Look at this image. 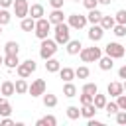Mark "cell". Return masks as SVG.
Here are the masks:
<instances>
[{"label":"cell","instance_id":"6da1fadb","mask_svg":"<svg viewBox=\"0 0 126 126\" xmlns=\"http://www.w3.org/2000/svg\"><path fill=\"white\" fill-rule=\"evenodd\" d=\"M53 32H55V43H57V45H65V43L71 39V28H69V24H65V22L55 24V26H53Z\"/></svg>","mask_w":126,"mask_h":126},{"label":"cell","instance_id":"7a4b0ae2","mask_svg":"<svg viewBox=\"0 0 126 126\" xmlns=\"http://www.w3.org/2000/svg\"><path fill=\"white\" fill-rule=\"evenodd\" d=\"M57 43H55V39H49V37H45V39H41V45H39V57L45 61V59H49V57H53L55 53H57Z\"/></svg>","mask_w":126,"mask_h":126},{"label":"cell","instance_id":"3957f363","mask_svg":"<svg viewBox=\"0 0 126 126\" xmlns=\"http://www.w3.org/2000/svg\"><path fill=\"white\" fill-rule=\"evenodd\" d=\"M79 55H81V61L83 63H93V61H98L100 59V55H102V49L100 47H81V51H79Z\"/></svg>","mask_w":126,"mask_h":126},{"label":"cell","instance_id":"277c9868","mask_svg":"<svg viewBox=\"0 0 126 126\" xmlns=\"http://www.w3.org/2000/svg\"><path fill=\"white\" fill-rule=\"evenodd\" d=\"M49 32H51V22H49L47 18L35 20V30H33V33H35L39 39H45V37L49 35Z\"/></svg>","mask_w":126,"mask_h":126},{"label":"cell","instance_id":"5b68a950","mask_svg":"<svg viewBox=\"0 0 126 126\" xmlns=\"http://www.w3.org/2000/svg\"><path fill=\"white\" fill-rule=\"evenodd\" d=\"M37 69V63L33 61V59H26L24 63H20L18 67H16V73H18V77H22V79H28L33 71Z\"/></svg>","mask_w":126,"mask_h":126},{"label":"cell","instance_id":"8992f818","mask_svg":"<svg viewBox=\"0 0 126 126\" xmlns=\"http://www.w3.org/2000/svg\"><path fill=\"white\" fill-rule=\"evenodd\" d=\"M104 53H106V55H110L112 59H120V57H124L126 47H124V45H120L118 41H110V43H106Z\"/></svg>","mask_w":126,"mask_h":126},{"label":"cell","instance_id":"52a82bcc","mask_svg":"<svg viewBox=\"0 0 126 126\" xmlns=\"http://www.w3.org/2000/svg\"><path fill=\"white\" fill-rule=\"evenodd\" d=\"M12 8H14V16L20 18V20L26 18L28 12H30V4H28V0H14Z\"/></svg>","mask_w":126,"mask_h":126},{"label":"cell","instance_id":"ba28073f","mask_svg":"<svg viewBox=\"0 0 126 126\" xmlns=\"http://www.w3.org/2000/svg\"><path fill=\"white\" fill-rule=\"evenodd\" d=\"M67 24H69L71 30H83L87 26V16H83V14H71L69 20H67Z\"/></svg>","mask_w":126,"mask_h":126},{"label":"cell","instance_id":"9c48e42d","mask_svg":"<svg viewBox=\"0 0 126 126\" xmlns=\"http://www.w3.org/2000/svg\"><path fill=\"white\" fill-rule=\"evenodd\" d=\"M28 93H30L32 96H41V94L45 93V81H43V79H35V81L28 87Z\"/></svg>","mask_w":126,"mask_h":126},{"label":"cell","instance_id":"30bf717a","mask_svg":"<svg viewBox=\"0 0 126 126\" xmlns=\"http://www.w3.org/2000/svg\"><path fill=\"white\" fill-rule=\"evenodd\" d=\"M102 35H104V30L100 28V24H93L91 30H89V39H91L93 43H96V41L102 39Z\"/></svg>","mask_w":126,"mask_h":126},{"label":"cell","instance_id":"8fae6325","mask_svg":"<svg viewBox=\"0 0 126 126\" xmlns=\"http://www.w3.org/2000/svg\"><path fill=\"white\" fill-rule=\"evenodd\" d=\"M106 93L110 94V96H118V94H122L124 93V87H122V83H118V81H114V83H108V87H106Z\"/></svg>","mask_w":126,"mask_h":126},{"label":"cell","instance_id":"7c38bea8","mask_svg":"<svg viewBox=\"0 0 126 126\" xmlns=\"http://www.w3.org/2000/svg\"><path fill=\"white\" fill-rule=\"evenodd\" d=\"M28 16H32L33 20H39V18H43V16H45V10H43V6H41V4H32V6H30Z\"/></svg>","mask_w":126,"mask_h":126},{"label":"cell","instance_id":"4fadbf2b","mask_svg":"<svg viewBox=\"0 0 126 126\" xmlns=\"http://www.w3.org/2000/svg\"><path fill=\"white\" fill-rule=\"evenodd\" d=\"M47 20L51 22V26H55V24L63 22V20H65V16H63V8H53V12L47 16Z\"/></svg>","mask_w":126,"mask_h":126},{"label":"cell","instance_id":"5bb4252c","mask_svg":"<svg viewBox=\"0 0 126 126\" xmlns=\"http://www.w3.org/2000/svg\"><path fill=\"white\" fill-rule=\"evenodd\" d=\"M65 45H67V53H69V55H77V53L81 51V47H83L81 39H69Z\"/></svg>","mask_w":126,"mask_h":126},{"label":"cell","instance_id":"9a60e30c","mask_svg":"<svg viewBox=\"0 0 126 126\" xmlns=\"http://www.w3.org/2000/svg\"><path fill=\"white\" fill-rule=\"evenodd\" d=\"M0 94H2V96H12V94H16L14 83H12V81H4V83L0 85Z\"/></svg>","mask_w":126,"mask_h":126},{"label":"cell","instance_id":"2e32d148","mask_svg":"<svg viewBox=\"0 0 126 126\" xmlns=\"http://www.w3.org/2000/svg\"><path fill=\"white\" fill-rule=\"evenodd\" d=\"M96 112H98V108H96L93 102L83 104V108H81V116H85L87 120H89V118H93V116H96Z\"/></svg>","mask_w":126,"mask_h":126},{"label":"cell","instance_id":"e0dca14e","mask_svg":"<svg viewBox=\"0 0 126 126\" xmlns=\"http://www.w3.org/2000/svg\"><path fill=\"white\" fill-rule=\"evenodd\" d=\"M59 69H61V61H57L55 57L45 59V71H47V73H57Z\"/></svg>","mask_w":126,"mask_h":126},{"label":"cell","instance_id":"ac0fdd59","mask_svg":"<svg viewBox=\"0 0 126 126\" xmlns=\"http://www.w3.org/2000/svg\"><path fill=\"white\" fill-rule=\"evenodd\" d=\"M100 28L104 30V32H108V30H112L114 28V24H116V20H114V16H104L102 14V18H100Z\"/></svg>","mask_w":126,"mask_h":126},{"label":"cell","instance_id":"d6986e66","mask_svg":"<svg viewBox=\"0 0 126 126\" xmlns=\"http://www.w3.org/2000/svg\"><path fill=\"white\" fill-rule=\"evenodd\" d=\"M57 73H59V77L63 79V83H67V81H73V79H75V69H71V67H61Z\"/></svg>","mask_w":126,"mask_h":126},{"label":"cell","instance_id":"ffe728a7","mask_svg":"<svg viewBox=\"0 0 126 126\" xmlns=\"http://www.w3.org/2000/svg\"><path fill=\"white\" fill-rule=\"evenodd\" d=\"M12 114V104L8 102V96H0V116H10Z\"/></svg>","mask_w":126,"mask_h":126},{"label":"cell","instance_id":"44dd1931","mask_svg":"<svg viewBox=\"0 0 126 126\" xmlns=\"http://www.w3.org/2000/svg\"><path fill=\"white\" fill-rule=\"evenodd\" d=\"M4 53H6V55H18V53H20V43H18V41H6Z\"/></svg>","mask_w":126,"mask_h":126},{"label":"cell","instance_id":"7402d4cb","mask_svg":"<svg viewBox=\"0 0 126 126\" xmlns=\"http://www.w3.org/2000/svg\"><path fill=\"white\" fill-rule=\"evenodd\" d=\"M112 61H114V59H112L110 55H104V57L100 55V59H98V67H100L102 71H110V69L114 67V63H112Z\"/></svg>","mask_w":126,"mask_h":126},{"label":"cell","instance_id":"603a6c76","mask_svg":"<svg viewBox=\"0 0 126 126\" xmlns=\"http://www.w3.org/2000/svg\"><path fill=\"white\" fill-rule=\"evenodd\" d=\"M41 96H43V106H45V108H53V106H57V96H55V94H51V93H43Z\"/></svg>","mask_w":126,"mask_h":126},{"label":"cell","instance_id":"cb8c5ba5","mask_svg":"<svg viewBox=\"0 0 126 126\" xmlns=\"http://www.w3.org/2000/svg\"><path fill=\"white\" fill-rule=\"evenodd\" d=\"M22 30H24V32H33V30H35V20H33L32 16L22 18Z\"/></svg>","mask_w":126,"mask_h":126},{"label":"cell","instance_id":"d4e9b609","mask_svg":"<svg viewBox=\"0 0 126 126\" xmlns=\"http://www.w3.org/2000/svg\"><path fill=\"white\" fill-rule=\"evenodd\" d=\"M4 65H6V69H16L20 65L18 55H4Z\"/></svg>","mask_w":126,"mask_h":126},{"label":"cell","instance_id":"484cf974","mask_svg":"<svg viewBox=\"0 0 126 126\" xmlns=\"http://www.w3.org/2000/svg\"><path fill=\"white\" fill-rule=\"evenodd\" d=\"M63 94H65L67 98H73V96H77V87H75L71 81H67V83L63 85Z\"/></svg>","mask_w":126,"mask_h":126},{"label":"cell","instance_id":"4316f807","mask_svg":"<svg viewBox=\"0 0 126 126\" xmlns=\"http://www.w3.org/2000/svg\"><path fill=\"white\" fill-rule=\"evenodd\" d=\"M55 124H57V118L53 114H47V116H43L35 122V126H55Z\"/></svg>","mask_w":126,"mask_h":126},{"label":"cell","instance_id":"83f0119b","mask_svg":"<svg viewBox=\"0 0 126 126\" xmlns=\"http://www.w3.org/2000/svg\"><path fill=\"white\" fill-rule=\"evenodd\" d=\"M14 87H16V93H18V94H26L30 85H28V81H26V79H22V77H20V79L14 83Z\"/></svg>","mask_w":126,"mask_h":126},{"label":"cell","instance_id":"f1b7e54d","mask_svg":"<svg viewBox=\"0 0 126 126\" xmlns=\"http://www.w3.org/2000/svg\"><path fill=\"white\" fill-rule=\"evenodd\" d=\"M93 104H94L98 110H102V108H104V104H106V94H100V93H96V94L93 96Z\"/></svg>","mask_w":126,"mask_h":126},{"label":"cell","instance_id":"f546056e","mask_svg":"<svg viewBox=\"0 0 126 126\" xmlns=\"http://www.w3.org/2000/svg\"><path fill=\"white\" fill-rule=\"evenodd\" d=\"M100 18H102V14H100L96 8H93V10H89L87 22H91V24H98V22H100Z\"/></svg>","mask_w":126,"mask_h":126},{"label":"cell","instance_id":"4dcf8cb0","mask_svg":"<svg viewBox=\"0 0 126 126\" xmlns=\"http://www.w3.org/2000/svg\"><path fill=\"white\" fill-rule=\"evenodd\" d=\"M81 93H87V94H96L98 93V87H96V83H85L83 85V89H81Z\"/></svg>","mask_w":126,"mask_h":126},{"label":"cell","instance_id":"1f68e13d","mask_svg":"<svg viewBox=\"0 0 126 126\" xmlns=\"http://www.w3.org/2000/svg\"><path fill=\"white\" fill-rule=\"evenodd\" d=\"M79 116H81V108H79V106H75V104L67 106V118H71V120H77Z\"/></svg>","mask_w":126,"mask_h":126},{"label":"cell","instance_id":"d6a6232c","mask_svg":"<svg viewBox=\"0 0 126 126\" xmlns=\"http://www.w3.org/2000/svg\"><path fill=\"white\" fill-rule=\"evenodd\" d=\"M89 75H91V71H89L87 65H81V67L75 69V77H77V79H87Z\"/></svg>","mask_w":126,"mask_h":126},{"label":"cell","instance_id":"836d02e7","mask_svg":"<svg viewBox=\"0 0 126 126\" xmlns=\"http://www.w3.org/2000/svg\"><path fill=\"white\" fill-rule=\"evenodd\" d=\"M10 20H12V14L8 12V8H0V24L6 26V24H10Z\"/></svg>","mask_w":126,"mask_h":126},{"label":"cell","instance_id":"e575fe53","mask_svg":"<svg viewBox=\"0 0 126 126\" xmlns=\"http://www.w3.org/2000/svg\"><path fill=\"white\" fill-rule=\"evenodd\" d=\"M112 32H114L116 37H124V35H126V26H124V24H114Z\"/></svg>","mask_w":126,"mask_h":126},{"label":"cell","instance_id":"d590c367","mask_svg":"<svg viewBox=\"0 0 126 126\" xmlns=\"http://www.w3.org/2000/svg\"><path fill=\"white\" fill-rule=\"evenodd\" d=\"M104 110H106V114L110 116V114H116L120 108H118V104H116V102H108V100H106V104H104Z\"/></svg>","mask_w":126,"mask_h":126},{"label":"cell","instance_id":"8d00e7d4","mask_svg":"<svg viewBox=\"0 0 126 126\" xmlns=\"http://www.w3.org/2000/svg\"><path fill=\"white\" fill-rule=\"evenodd\" d=\"M114 20H116V24H124L126 26V10H118L114 14Z\"/></svg>","mask_w":126,"mask_h":126},{"label":"cell","instance_id":"74e56055","mask_svg":"<svg viewBox=\"0 0 126 126\" xmlns=\"http://www.w3.org/2000/svg\"><path fill=\"white\" fill-rule=\"evenodd\" d=\"M116 104H118L120 110H126V94H124V93L116 96Z\"/></svg>","mask_w":126,"mask_h":126},{"label":"cell","instance_id":"f35d334b","mask_svg":"<svg viewBox=\"0 0 126 126\" xmlns=\"http://www.w3.org/2000/svg\"><path fill=\"white\" fill-rule=\"evenodd\" d=\"M114 116H116V124H126V110H118Z\"/></svg>","mask_w":126,"mask_h":126},{"label":"cell","instance_id":"ab89813d","mask_svg":"<svg viewBox=\"0 0 126 126\" xmlns=\"http://www.w3.org/2000/svg\"><path fill=\"white\" fill-rule=\"evenodd\" d=\"M81 2H83V6H85L87 10H93V8L98 6V0H81Z\"/></svg>","mask_w":126,"mask_h":126},{"label":"cell","instance_id":"60d3db41","mask_svg":"<svg viewBox=\"0 0 126 126\" xmlns=\"http://www.w3.org/2000/svg\"><path fill=\"white\" fill-rule=\"evenodd\" d=\"M79 100H81V104H89V102H93V94H87V93H81V96H79Z\"/></svg>","mask_w":126,"mask_h":126},{"label":"cell","instance_id":"b9f144b4","mask_svg":"<svg viewBox=\"0 0 126 126\" xmlns=\"http://www.w3.org/2000/svg\"><path fill=\"white\" fill-rule=\"evenodd\" d=\"M0 126H16V122H14L10 116H2V118H0Z\"/></svg>","mask_w":126,"mask_h":126},{"label":"cell","instance_id":"7bdbcfd3","mask_svg":"<svg viewBox=\"0 0 126 126\" xmlns=\"http://www.w3.org/2000/svg\"><path fill=\"white\" fill-rule=\"evenodd\" d=\"M63 2L65 0H49V6L51 8H63Z\"/></svg>","mask_w":126,"mask_h":126},{"label":"cell","instance_id":"ee69618b","mask_svg":"<svg viewBox=\"0 0 126 126\" xmlns=\"http://www.w3.org/2000/svg\"><path fill=\"white\" fill-rule=\"evenodd\" d=\"M89 126H102V122H100V120H96V118L93 116V118H89Z\"/></svg>","mask_w":126,"mask_h":126},{"label":"cell","instance_id":"f6af8a7d","mask_svg":"<svg viewBox=\"0 0 126 126\" xmlns=\"http://www.w3.org/2000/svg\"><path fill=\"white\" fill-rule=\"evenodd\" d=\"M14 4V0H0V8H10Z\"/></svg>","mask_w":126,"mask_h":126},{"label":"cell","instance_id":"bcb514c9","mask_svg":"<svg viewBox=\"0 0 126 126\" xmlns=\"http://www.w3.org/2000/svg\"><path fill=\"white\" fill-rule=\"evenodd\" d=\"M118 77H120V79H126V65H122V67L118 69Z\"/></svg>","mask_w":126,"mask_h":126},{"label":"cell","instance_id":"7dc6e473","mask_svg":"<svg viewBox=\"0 0 126 126\" xmlns=\"http://www.w3.org/2000/svg\"><path fill=\"white\" fill-rule=\"evenodd\" d=\"M98 4H110V0H98Z\"/></svg>","mask_w":126,"mask_h":126},{"label":"cell","instance_id":"c3c4849f","mask_svg":"<svg viewBox=\"0 0 126 126\" xmlns=\"http://www.w3.org/2000/svg\"><path fill=\"white\" fill-rule=\"evenodd\" d=\"M0 65H4V57L2 55H0Z\"/></svg>","mask_w":126,"mask_h":126},{"label":"cell","instance_id":"681fc988","mask_svg":"<svg viewBox=\"0 0 126 126\" xmlns=\"http://www.w3.org/2000/svg\"><path fill=\"white\" fill-rule=\"evenodd\" d=\"M122 87H124V91H126V79H124V83H122Z\"/></svg>","mask_w":126,"mask_h":126},{"label":"cell","instance_id":"f907efd6","mask_svg":"<svg viewBox=\"0 0 126 126\" xmlns=\"http://www.w3.org/2000/svg\"><path fill=\"white\" fill-rule=\"evenodd\" d=\"M0 33H2V24H0Z\"/></svg>","mask_w":126,"mask_h":126},{"label":"cell","instance_id":"816d5d0a","mask_svg":"<svg viewBox=\"0 0 126 126\" xmlns=\"http://www.w3.org/2000/svg\"><path fill=\"white\" fill-rule=\"evenodd\" d=\"M73 2H81V0H73Z\"/></svg>","mask_w":126,"mask_h":126}]
</instances>
